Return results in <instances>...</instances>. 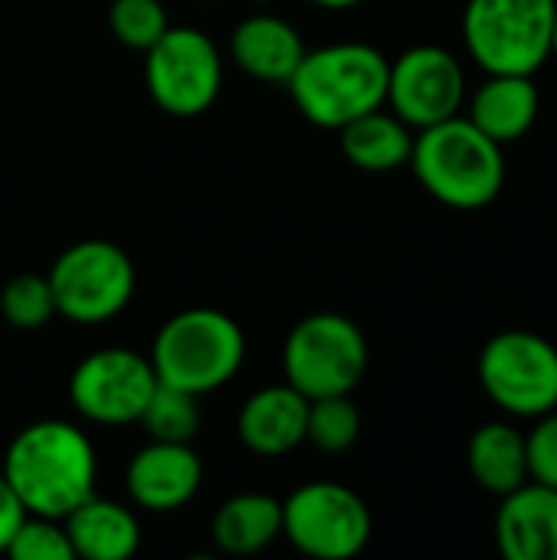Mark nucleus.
Wrapping results in <instances>:
<instances>
[{
    "label": "nucleus",
    "instance_id": "nucleus-1",
    "mask_svg": "<svg viewBox=\"0 0 557 560\" xmlns=\"http://www.w3.org/2000/svg\"><path fill=\"white\" fill-rule=\"evenodd\" d=\"M92 440L66 420H36L23 427L3 456V479L26 515L66 518L95 495Z\"/></svg>",
    "mask_w": 557,
    "mask_h": 560
},
{
    "label": "nucleus",
    "instance_id": "nucleus-2",
    "mask_svg": "<svg viewBox=\"0 0 557 560\" xmlns=\"http://www.w3.org/2000/svg\"><path fill=\"white\" fill-rule=\"evenodd\" d=\"M391 59L371 43H328L305 49L292 79L286 82L305 121L338 131L348 121L387 105Z\"/></svg>",
    "mask_w": 557,
    "mask_h": 560
},
{
    "label": "nucleus",
    "instance_id": "nucleus-3",
    "mask_svg": "<svg viewBox=\"0 0 557 560\" xmlns=\"http://www.w3.org/2000/svg\"><path fill=\"white\" fill-rule=\"evenodd\" d=\"M410 167L423 190L450 210H483L506 187L502 144L463 115L420 128L414 135Z\"/></svg>",
    "mask_w": 557,
    "mask_h": 560
},
{
    "label": "nucleus",
    "instance_id": "nucleus-4",
    "mask_svg": "<svg viewBox=\"0 0 557 560\" xmlns=\"http://www.w3.org/2000/svg\"><path fill=\"white\" fill-rule=\"evenodd\" d=\"M246 358L243 328L217 308H184L161 325L151 345V368L161 384L194 397L220 390Z\"/></svg>",
    "mask_w": 557,
    "mask_h": 560
},
{
    "label": "nucleus",
    "instance_id": "nucleus-5",
    "mask_svg": "<svg viewBox=\"0 0 557 560\" xmlns=\"http://www.w3.org/2000/svg\"><path fill=\"white\" fill-rule=\"evenodd\" d=\"M557 0H469L463 43L486 72L535 75L552 59Z\"/></svg>",
    "mask_w": 557,
    "mask_h": 560
},
{
    "label": "nucleus",
    "instance_id": "nucleus-6",
    "mask_svg": "<svg viewBox=\"0 0 557 560\" xmlns=\"http://www.w3.org/2000/svg\"><path fill=\"white\" fill-rule=\"evenodd\" d=\"M368 358V338L351 318L315 312L289 331L282 345V374L286 384L309 400L338 397L361 384Z\"/></svg>",
    "mask_w": 557,
    "mask_h": 560
},
{
    "label": "nucleus",
    "instance_id": "nucleus-7",
    "mask_svg": "<svg viewBox=\"0 0 557 560\" xmlns=\"http://www.w3.org/2000/svg\"><path fill=\"white\" fill-rule=\"evenodd\" d=\"M46 279L56 299V315L76 325L112 322L135 295V262L108 240H82L66 246Z\"/></svg>",
    "mask_w": 557,
    "mask_h": 560
},
{
    "label": "nucleus",
    "instance_id": "nucleus-8",
    "mask_svg": "<svg viewBox=\"0 0 557 560\" xmlns=\"http://www.w3.org/2000/svg\"><path fill=\"white\" fill-rule=\"evenodd\" d=\"M476 374L486 397L509 417L538 420L557 407V348L535 331L512 328L492 335Z\"/></svg>",
    "mask_w": 557,
    "mask_h": 560
},
{
    "label": "nucleus",
    "instance_id": "nucleus-9",
    "mask_svg": "<svg viewBox=\"0 0 557 560\" xmlns=\"http://www.w3.org/2000/svg\"><path fill=\"white\" fill-rule=\"evenodd\" d=\"M371 532V509L341 482H305L282 502V535L305 558H358L368 548Z\"/></svg>",
    "mask_w": 557,
    "mask_h": 560
},
{
    "label": "nucleus",
    "instance_id": "nucleus-10",
    "mask_svg": "<svg viewBox=\"0 0 557 560\" xmlns=\"http://www.w3.org/2000/svg\"><path fill=\"white\" fill-rule=\"evenodd\" d=\"M144 85L154 105L174 118L204 115L223 85V59L217 43L197 26H167L144 49Z\"/></svg>",
    "mask_w": 557,
    "mask_h": 560
},
{
    "label": "nucleus",
    "instance_id": "nucleus-11",
    "mask_svg": "<svg viewBox=\"0 0 557 560\" xmlns=\"http://www.w3.org/2000/svg\"><path fill=\"white\" fill-rule=\"evenodd\" d=\"M158 387L151 358L131 348H102L82 358L69 377V400L79 417L102 427L138 423L144 404Z\"/></svg>",
    "mask_w": 557,
    "mask_h": 560
},
{
    "label": "nucleus",
    "instance_id": "nucleus-12",
    "mask_svg": "<svg viewBox=\"0 0 557 560\" xmlns=\"http://www.w3.org/2000/svg\"><path fill=\"white\" fill-rule=\"evenodd\" d=\"M466 69L446 46H410L391 62L387 105L414 131L446 121L463 112Z\"/></svg>",
    "mask_w": 557,
    "mask_h": 560
},
{
    "label": "nucleus",
    "instance_id": "nucleus-13",
    "mask_svg": "<svg viewBox=\"0 0 557 560\" xmlns=\"http://www.w3.org/2000/svg\"><path fill=\"white\" fill-rule=\"evenodd\" d=\"M204 482L200 456L190 450V443H164L151 440L141 446L128 469H125V489L135 505L144 512H177L184 509Z\"/></svg>",
    "mask_w": 557,
    "mask_h": 560
},
{
    "label": "nucleus",
    "instance_id": "nucleus-14",
    "mask_svg": "<svg viewBox=\"0 0 557 560\" xmlns=\"http://www.w3.org/2000/svg\"><path fill=\"white\" fill-rule=\"evenodd\" d=\"M496 541L506 560H557V489L529 479L502 495Z\"/></svg>",
    "mask_w": 557,
    "mask_h": 560
},
{
    "label": "nucleus",
    "instance_id": "nucleus-15",
    "mask_svg": "<svg viewBox=\"0 0 557 560\" xmlns=\"http://www.w3.org/2000/svg\"><path fill=\"white\" fill-rule=\"evenodd\" d=\"M305 417L309 397H302L292 384H272L243 404L236 433L250 453L276 459L305 443Z\"/></svg>",
    "mask_w": 557,
    "mask_h": 560
},
{
    "label": "nucleus",
    "instance_id": "nucleus-16",
    "mask_svg": "<svg viewBox=\"0 0 557 560\" xmlns=\"http://www.w3.org/2000/svg\"><path fill=\"white\" fill-rule=\"evenodd\" d=\"M230 56L246 75L286 85L305 56V43L289 20L276 13H253L233 26Z\"/></svg>",
    "mask_w": 557,
    "mask_h": 560
},
{
    "label": "nucleus",
    "instance_id": "nucleus-17",
    "mask_svg": "<svg viewBox=\"0 0 557 560\" xmlns=\"http://www.w3.org/2000/svg\"><path fill=\"white\" fill-rule=\"evenodd\" d=\"M538 112H542V95H538L535 75L496 72L469 95L466 118L479 131H486L492 141L512 144L535 128Z\"/></svg>",
    "mask_w": 557,
    "mask_h": 560
},
{
    "label": "nucleus",
    "instance_id": "nucleus-18",
    "mask_svg": "<svg viewBox=\"0 0 557 560\" xmlns=\"http://www.w3.org/2000/svg\"><path fill=\"white\" fill-rule=\"evenodd\" d=\"M66 535L76 558L85 560H128L141 545V525L131 509L89 495L66 518Z\"/></svg>",
    "mask_w": 557,
    "mask_h": 560
},
{
    "label": "nucleus",
    "instance_id": "nucleus-19",
    "mask_svg": "<svg viewBox=\"0 0 557 560\" xmlns=\"http://www.w3.org/2000/svg\"><path fill=\"white\" fill-rule=\"evenodd\" d=\"M466 463L469 472L476 479V486L489 495H509L519 486H525L529 476V446H525V433H519L512 423L506 420H492L483 423L466 450Z\"/></svg>",
    "mask_w": 557,
    "mask_h": 560
},
{
    "label": "nucleus",
    "instance_id": "nucleus-20",
    "mask_svg": "<svg viewBox=\"0 0 557 560\" xmlns=\"http://www.w3.org/2000/svg\"><path fill=\"white\" fill-rule=\"evenodd\" d=\"M338 131H341L345 158L364 174H391V171L410 164L414 128L404 118H397L394 112H384V105L348 121Z\"/></svg>",
    "mask_w": 557,
    "mask_h": 560
},
{
    "label": "nucleus",
    "instance_id": "nucleus-21",
    "mask_svg": "<svg viewBox=\"0 0 557 560\" xmlns=\"http://www.w3.org/2000/svg\"><path fill=\"white\" fill-rule=\"evenodd\" d=\"M210 535L223 555L233 558L256 555L282 535V502L263 492L230 495L217 509Z\"/></svg>",
    "mask_w": 557,
    "mask_h": 560
},
{
    "label": "nucleus",
    "instance_id": "nucleus-22",
    "mask_svg": "<svg viewBox=\"0 0 557 560\" xmlns=\"http://www.w3.org/2000/svg\"><path fill=\"white\" fill-rule=\"evenodd\" d=\"M138 423L148 430L151 440H164V443H190L200 430V407H197V397L181 390V387H171V384H161L154 387L151 400L144 404Z\"/></svg>",
    "mask_w": 557,
    "mask_h": 560
},
{
    "label": "nucleus",
    "instance_id": "nucleus-23",
    "mask_svg": "<svg viewBox=\"0 0 557 560\" xmlns=\"http://www.w3.org/2000/svg\"><path fill=\"white\" fill-rule=\"evenodd\" d=\"M361 436V413L351 404V394L309 400L305 443L322 453H348Z\"/></svg>",
    "mask_w": 557,
    "mask_h": 560
},
{
    "label": "nucleus",
    "instance_id": "nucleus-24",
    "mask_svg": "<svg viewBox=\"0 0 557 560\" xmlns=\"http://www.w3.org/2000/svg\"><path fill=\"white\" fill-rule=\"evenodd\" d=\"M0 315L16 328V331H36L49 325L56 315V299L49 289L46 276H16L0 289Z\"/></svg>",
    "mask_w": 557,
    "mask_h": 560
},
{
    "label": "nucleus",
    "instance_id": "nucleus-25",
    "mask_svg": "<svg viewBox=\"0 0 557 560\" xmlns=\"http://www.w3.org/2000/svg\"><path fill=\"white\" fill-rule=\"evenodd\" d=\"M108 26L121 46L144 52L164 36L171 20L161 0H112Z\"/></svg>",
    "mask_w": 557,
    "mask_h": 560
},
{
    "label": "nucleus",
    "instance_id": "nucleus-26",
    "mask_svg": "<svg viewBox=\"0 0 557 560\" xmlns=\"http://www.w3.org/2000/svg\"><path fill=\"white\" fill-rule=\"evenodd\" d=\"M13 560H72L76 551L69 545L62 518H46V515H26L10 538L7 551Z\"/></svg>",
    "mask_w": 557,
    "mask_h": 560
},
{
    "label": "nucleus",
    "instance_id": "nucleus-27",
    "mask_svg": "<svg viewBox=\"0 0 557 560\" xmlns=\"http://www.w3.org/2000/svg\"><path fill=\"white\" fill-rule=\"evenodd\" d=\"M529 446V476L535 482L557 489V407L535 420V430L525 436Z\"/></svg>",
    "mask_w": 557,
    "mask_h": 560
},
{
    "label": "nucleus",
    "instance_id": "nucleus-28",
    "mask_svg": "<svg viewBox=\"0 0 557 560\" xmlns=\"http://www.w3.org/2000/svg\"><path fill=\"white\" fill-rule=\"evenodd\" d=\"M23 518H26V509L20 505L16 492L10 489V482L0 472V555L7 551V545L16 535V528H20Z\"/></svg>",
    "mask_w": 557,
    "mask_h": 560
},
{
    "label": "nucleus",
    "instance_id": "nucleus-29",
    "mask_svg": "<svg viewBox=\"0 0 557 560\" xmlns=\"http://www.w3.org/2000/svg\"><path fill=\"white\" fill-rule=\"evenodd\" d=\"M309 3L325 7V10H348V7H358V3H364V0H309Z\"/></svg>",
    "mask_w": 557,
    "mask_h": 560
},
{
    "label": "nucleus",
    "instance_id": "nucleus-30",
    "mask_svg": "<svg viewBox=\"0 0 557 560\" xmlns=\"http://www.w3.org/2000/svg\"><path fill=\"white\" fill-rule=\"evenodd\" d=\"M552 56H557V10H555V33H552Z\"/></svg>",
    "mask_w": 557,
    "mask_h": 560
}]
</instances>
